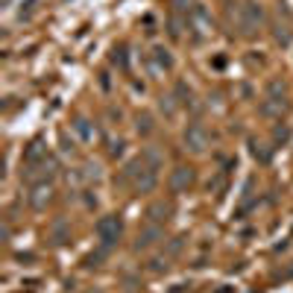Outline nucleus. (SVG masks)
I'll return each instance as SVG.
<instances>
[{
  "label": "nucleus",
  "instance_id": "nucleus-1",
  "mask_svg": "<svg viewBox=\"0 0 293 293\" xmlns=\"http://www.w3.org/2000/svg\"><path fill=\"white\" fill-rule=\"evenodd\" d=\"M97 235H100L103 246L109 249V246L120 238V220H117V217H103L100 223H97Z\"/></svg>",
  "mask_w": 293,
  "mask_h": 293
},
{
  "label": "nucleus",
  "instance_id": "nucleus-6",
  "mask_svg": "<svg viewBox=\"0 0 293 293\" xmlns=\"http://www.w3.org/2000/svg\"><path fill=\"white\" fill-rule=\"evenodd\" d=\"M156 59H159V65H164V67H170V56H167L164 50H156Z\"/></svg>",
  "mask_w": 293,
  "mask_h": 293
},
{
  "label": "nucleus",
  "instance_id": "nucleus-2",
  "mask_svg": "<svg viewBox=\"0 0 293 293\" xmlns=\"http://www.w3.org/2000/svg\"><path fill=\"white\" fill-rule=\"evenodd\" d=\"M261 21H264V9H261V3L249 0V3L244 6V30H246V33H252Z\"/></svg>",
  "mask_w": 293,
  "mask_h": 293
},
{
  "label": "nucleus",
  "instance_id": "nucleus-5",
  "mask_svg": "<svg viewBox=\"0 0 293 293\" xmlns=\"http://www.w3.org/2000/svg\"><path fill=\"white\" fill-rule=\"evenodd\" d=\"M159 235H162L159 229H146L144 235H138V244H135V249H146V246H153Z\"/></svg>",
  "mask_w": 293,
  "mask_h": 293
},
{
  "label": "nucleus",
  "instance_id": "nucleus-4",
  "mask_svg": "<svg viewBox=\"0 0 293 293\" xmlns=\"http://www.w3.org/2000/svg\"><path fill=\"white\" fill-rule=\"evenodd\" d=\"M191 182H194V170H191V167H176V170H173V179H170L173 191H182V188H188Z\"/></svg>",
  "mask_w": 293,
  "mask_h": 293
},
{
  "label": "nucleus",
  "instance_id": "nucleus-3",
  "mask_svg": "<svg viewBox=\"0 0 293 293\" xmlns=\"http://www.w3.org/2000/svg\"><path fill=\"white\" fill-rule=\"evenodd\" d=\"M185 144L191 146V150H196V153L205 146V132H202V126H199V123H194V126L185 132Z\"/></svg>",
  "mask_w": 293,
  "mask_h": 293
}]
</instances>
